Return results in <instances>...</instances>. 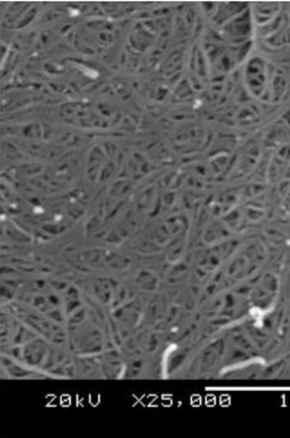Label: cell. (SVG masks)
Listing matches in <instances>:
<instances>
[{
  "label": "cell",
  "instance_id": "1",
  "mask_svg": "<svg viewBox=\"0 0 290 438\" xmlns=\"http://www.w3.org/2000/svg\"><path fill=\"white\" fill-rule=\"evenodd\" d=\"M277 288H278V283L275 281V278L270 277L265 278L262 286L258 288H255V296L253 299L255 302L258 303L262 307H265L267 304H269L273 298H274L275 293H277Z\"/></svg>",
  "mask_w": 290,
  "mask_h": 438
}]
</instances>
